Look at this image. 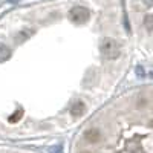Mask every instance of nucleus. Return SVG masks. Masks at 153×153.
<instances>
[{
    "label": "nucleus",
    "mask_w": 153,
    "mask_h": 153,
    "mask_svg": "<svg viewBox=\"0 0 153 153\" xmlns=\"http://www.w3.org/2000/svg\"><path fill=\"white\" fill-rule=\"evenodd\" d=\"M54 153H63V152H61L60 149H55V150H54Z\"/></svg>",
    "instance_id": "8"
},
{
    "label": "nucleus",
    "mask_w": 153,
    "mask_h": 153,
    "mask_svg": "<svg viewBox=\"0 0 153 153\" xmlns=\"http://www.w3.org/2000/svg\"><path fill=\"white\" fill-rule=\"evenodd\" d=\"M138 8L141 12V28L153 46V0H138Z\"/></svg>",
    "instance_id": "1"
},
{
    "label": "nucleus",
    "mask_w": 153,
    "mask_h": 153,
    "mask_svg": "<svg viewBox=\"0 0 153 153\" xmlns=\"http://www.w3.org/2000/svg\"><path fill=\"white\" fill-rule=\"evenodd\" d=\"M100 51L104 55V58H107V60H118L121 55V46H120L118 40L110 38V37L104 38L100 43Z\"/></svg>",
    "instance_id": "2"
},
{
    "label": "nucleus",
    "mask_w": 153,
    "mask_h": 153,
    "mask_svg": "<svg viewBox=\"0 0 153 153\" xmlns=\"http://www.w3.org/2000/svg\"><path fill=\"white\" fill-rule=\"evenodd\" d=\"M80 153H91V152H87V150H83V152H80Z\"/></svg>",
    "instance_id": "9"
},
{
    "label": "nucleus",
    "mask_w": 153,
    "mask_h": 153,
    "mask_svg": "<svg viewBox=\"0 0 153 153\" xmlns=\"http://www.w3.org/2000/svg\"><path fill=\"white\" fill-rule=\"evenodd\" d=\"M9 55H11V51L5 45L0 43V61H6L9 58Z\"/></svg>",
    "instance_id": "6"
},
{
    "label": "nucleus",
    "mask_w": 153,
    "mask_h": 153,
    "mask_svg": "<svg viewBox=\"0 0 153 153\" xmlns=\"http://www.w3.org/2000/svg\"><path fill=\"white\" fill-rule=\"evenodd\" d=\"M22 117V112L20 110H17V112H14V115H12V117L9 118V121L11 123H16V121H19V118Z\"/></svg>",
    "instance_id": "7"
},
{
    "label": "nucleus",
    "mask_w": 153,
    "mask_h": 153,
    "mask_svg": "<svg viewBox=\"0 0 153 153\" xmlns=\"http://www.w3.org/2000/svg\"><path fill=\"white\" fill-rule=\"evenodd\" d=\"M84 110H86V106H84V103L83 101H74V103L71 104V115L74 118H78V117H81V115L84 113Z\"/></svg>",
    "instance_id": "5"
},
{
    "label": "nucleus",
    "mask_w": 153,
    "mask_h": 153,
    "mask_svg": "<svg viewBox=\"0 0 153 153\" xmlns=\"http://www.w3.org/2000/svg\"><path fill=\"white\" fill-rule=\"evenodd\" d=\"M71 20L75 23V25H83L89 20V11L83 6H75L72 11H71V14H69Z\"/></svg>",
    "instance_id": "3"
},
{
    "label": "nucleus",
    "mask_w": 153,
    "mask_h": 153,
    "mask_svg": "<svg viewBox=\"0 0 153 153\" xmlns=\"http://www.w3.org/2000/svg\"><path fill=\"white\" fill-rule=\"evenodd\" d=\"M101 138H103L101 130L100 129H95V127H91V129H87L84 132V139H86L87 143H91V144H95V143L101 141Z\"/></svg>",
    "instance_id": "4"
}]
</instances>
